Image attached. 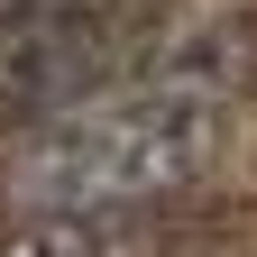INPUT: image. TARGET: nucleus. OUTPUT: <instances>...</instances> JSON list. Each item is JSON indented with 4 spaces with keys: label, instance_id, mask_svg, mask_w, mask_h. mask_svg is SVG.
I'll use <instances>...</instances> for the list:
<instances>
[{
    "label": "nucleus",
    "instance_id": "f03ea898",
    "mask_svg": "<svg viewBox=\"0 0 257 257\" xmlns=\"http://www.w3.org/2000/svg\"><path fill=\"white\" fill-rule=\"evenodd\" d=\"M138 46L119 0H83V10H10L0 19V128H28L64 101L110 92Z\"/></svg>",
    "mask_w": 257,
    "mask_h": 257
},
{
    "label": "nucleus",
    "instance_id": "20e7f679",
    "mask_svg": "<svg viewBox=\"0 0 257 257\" xmlns=\"http://www.w3.org/2000/svg\"><path fill=\"white\" fill-rule=\"evenodd\" d=\"M10 10H83V0H0V19Z\"/></svg>",
    "mask_w": 257,
    "mask_h": 257
},
{
    "label": "nucleus",
    "instance_id": "f257e3e1",
    "mask_svg": "<svg viewBox=\"0 0 257 257\" xmlns=\"http://www.w3.org/2000/svg\"><path fill=\"white\" fill-rule=\"evenodd\" d=\"M220 138L230 101L119 74L110 92L19 128V147L0 156V202L19 220H138L202 184L220 166Z\"/></svg>",
    "mask_w": 257,
    "mask_h": 257
},
{
    "label": "nucleus",
    "instance_id": "7ed1b4c3",
    "mask_svg": "<svg viewBox=\"0 0 257 257\" xmlns=\"http://www.w3.org/2000/svg\"><path fill=\"white\" fill-rule=\"evenodd\" d=\"M0 257H147V239L128 220H19Z\"/></svg>",
    "mask_w": 257,
    "mask_h": 257
}]
</instances>
